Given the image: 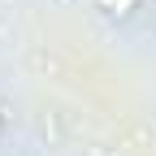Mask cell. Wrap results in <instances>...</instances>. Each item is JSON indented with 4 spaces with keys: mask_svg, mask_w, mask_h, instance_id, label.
<instances>
[{
    "mask_svg": "<svg viewBox=\"0 0 156 156\" xmlns=\"http://www.w3.org/2000/svg\"><path fill=\"white\" fill-rule=\"evenodd\" d=\"M139 5H143V0H95V9H100L108 22H126V17H134Z\"/></svg>",
    "mask_w": 156,
    "mask_h": 156,
    "instance_id": "6da1fadb",
    "label": "cell"
},
{
    "mask_svg": "<svg viewBox=\"0 0 156 156\" xmlns=\"http://www.w3.org/2000/svg\"><path fill=\"white\" fill-rule=\"evenodd\" d=\"M0 139H5V113H0Z\"/></svg>",
    "mask_w": 156,
    "mask_h": 156,
    "instance_id": "7a4b0ae2",
    "label": "cell"
}]
</instances>
